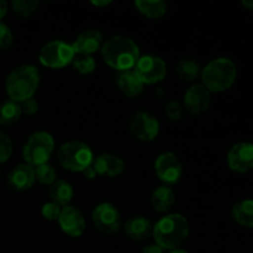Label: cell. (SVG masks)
Here are the masks:
<instances>
[{
    "instance_id": "obj_14",
    "label": "cell",
    "mask_w": 253,
    "mask_h": 253,
    "mask_svg": "<svg viewBox=\"0 0 253 253\" xmlns=\"http://www.w3.org/2000/svg\"><path fill=\"white\" fill-rule=\"evenodd\" d=\"M62 231L71 237H79L85 230V220L76 207L63 208L58 217Z\"/></svg>"
},
{
    "instance_id": "obj_26",
    "label": "cell",
    "mask_w": 253,
    "mask_h": 253,
    "mask_svg": "<svg viewBox=\"0 0 253 253\" xmlns=\"http://www.w3.org/2000/svg\"><path fill=\"white\" fill-rule=\"evenodd\" d=\"M35 175H36L37 182L44 185H52L57 180L56 169L48 163L35 167Z\"/></svg>"
},
{
    "instance_id": "obj_36",
    "label": "cell",
    "mask_w": 253,
    "mask_h": 253,
    "mask_svg": "<svg viewBox=\"0 0 253 253\" xmlns=\"http://www.w3.org/2000/svg\"><path fill=\"white\" fill-rule=\"evenodd\" d=\"M7 12V4L4 0H0V20L6 15Z\"/></svg>"
},
{
    "instance_id": "obj_37",
    "label": "cell",
    "mask_w": 253,
    "mask_h": 253,
    "mask_svg": "<svg viewBox=\"0 0 253 253\" xmlns=\"http://www.w3.org/2000/svg\"><path fill=\"white\" fill-rule=\"evenodd\" d=\"M91 4L95 5V6H106V5L111 4V0H101V1H99V0H93L91 1Z\"/></svg>"
},
{
    "instance_id": "obj_5",
    "label": "cell",
    "mask_w": 253,
    "mask_h": 253,
    "mask_svg": "<svg viewBox=\"0 0 253 253\" xmlns=\"http://www.w3.org/2000/svg\"><path fill=\"white\" fill-rule=\"evenodd\" d=\"M57 157L62 167L71 172H83L94 160L91 148L81 141L63 143L59 147Z\"/></svg>"
},
{
    "instance_id": "obj_20",
    "label": "cell",
    "mask_w": 253,
    "mask_h": 253,
    "mask_svg": "<svg viewBox=\"0 0 253 253\" xmlns=\"http://www.w3.org/2000/svg\"><path fill=\"white\" fill-rule=\"evenodd\" d=\"M73 188L66 180H56L49 188V198L58 207H68L73 199Z\"/></svg>"
},
{
    "instance_id": "obj_3",
    "label": "cell",
    "mask_w": 253,
    "mask_h": 253,
    "mask_svg": "<svg viewBox=\"0 0 253 253\" xmlns=\"http://www.w3.org/2000/svg\"><path fill=\"white\" fill-rule=\"evenodd\" d=\"M39 84V69L31 64H24L10 72L5 81V90L10 100L22 103L34 96Z\"/></svg>"
},
{
    "instance_id": "obj_12",
    "label": "cell",
    "mask_w": 253,
    "mask_h": 253,
    "mask_svg": "<svg viewBox=\"0 0 253 253\" xmlns=\"http://www.w3.org/2000/svg\"><path fill=\"white\" fill-rule=\"evenodd\" d=\"M229 168L237 173H246L253 168V145L250 142L236 143L227 155Z\"/></svg>"
},
{
    "instance_id": "obj_15",
    "label": "cell",
    "mask_w": 253,
    "mask_h": 253,
    "mask_svg": "<svg viewBox=\"0 0 253 253\" xmlns=\"http://www.w3.org/2000/svg\"><path fill=\"white\" fill-rule=\"evenodd\" d=\"M36 182L35 168L27 163L16 166L7 175V184L15 192L29 190Z\"/></svg>"
},
{
    "instance_id": "obj_10",
    "label": "cell",
    "mask_w": 253,
    "mask_h": 253,
    "mask_svg": "<svg viewBox=\"0 0 253 253\" xmlns=\"http://www.w3.org/2000/svg\"><path fill=\"white\" fill-rule=\"evenodd\" d=\"M132 135L143 142L153 141L160 132V123L152 114L147 111H138L130 121Z\"/></svg>"
},
{
    "instance_id": "obj_4",
    "label": "cell",
    "mask_w": 253,
    "mask_h": 253,
    "mask_svg": "<svg viewBox=\"0 0 253 253\" xmlns=\"http://www.w3.org/2000/svg\"><path fill=\"white\" fill-rule=\"evenodd\" d=\"M237 76V69L230 58L220 57L212 59L202 72L203 85L211 93L225 91L234 84Z\"/></svg>"
},
{
    "instance_id": "obj_7",
    "label": "cell",
    "mask_w": 253,
    "mask_h": 253,
    "mask_svg": "<svg viewBox=\"0 0 253 253\" xmlns=\"http://www.w3.org/2000/svg\"><path fill=\"white\" fill-rule=\"evenodd\" d=\"M74 57L76 52L72 44L62 40H54L44 44L39 54V59L42 66L52 69L63 68L73 61Z\"/></svg>"
},
{
    "instance_id": "obj_16",
    "label": "cell",
    "mask_w": 253,
    "mask_h": 253,
    "mask_svg": "<svg viewBox=\"0 0 253 253\" xmlns=\"http://www.w3.org/2000/svg\"><path fill=\"white\" fill-rule=\"evenodd\" d=\"M91 166L95 169L96 174L109 178L121 174L125 168L124 161L118 156L110 155V153H104L95 157L91 162Z\"/></svg>"
},
{
    "instance_id": "obj_6",
    "label": "cell",
    "mask_w": 253,
    "mask_h": 253,
    "mask_svg": "<svg viewBox=\"0 0 253 253\" xmlns=\"http://www.w3.org/2000/svg\"><path fill=\"white\" fill-rule=\"evenodd\" d=\"M54 150V140L48 132L39 131L32 133L22 148V157L27 165L37 167L47 163Z\"/></svg>"
},
{
    "instance_id": "obj_22",
    "label": "cell",
    "mask_w": 253,
    "mask_h": 253,
    "mask_svg": "<svg viewBox=\"0 0 253 253\" xmlns=\"http://www.w3.org/2000/svg\"><path fill=\"white\" fill-rule=\"evenodd\" d=\"M151 202H152V207L156 211L166 212L174 204L175 195L170 188L160 187L153 192Z\"/></svg>"
},
{
    "instance_id": "obj_19",
    "label": "cell",
    "mask_w": 253,
    "mask_h": 253,
    "mask_svg": "<svg viewBox=\"0 0 253 253\" xmlns=\"http://www.w3.org/2000/svg\"><path fill=\"white\" fill-rule=\"evenodd\" d=\"M125 232L130 239L135 240V241H145L152 235L153 226L150 220L146 219V217H131L126 222Z\"/></svg>"
},
{
    "instance_id": "obj_33",
    "label": "cell",
    "mask_w": 253,
    "mask_h": 253,
    "mask_svg": "<svg viewBox=\"0 0 253 253\" xmlns=\"http://www.w3.org/2000/svg\"><path fill=\"white\" fill-rule=\"evenodd\" d=\"M20 108H21V113H24L25 115H34L39 110V104L35 99L31 98L20 103Z\"/></svg>"
},
{
    "instance_id": "obj_39",
    "label": "cell",
    "mask_w": 253,
    "mask_h": 253,
    "mask_svg": "<svg viewBox=\"0 0 253 253\" xmlns=\"http://www.w3.org/2000/svg\"><path fill=\"white\" fill-rule=\"evenodd\" d=\"M169 253H188V252H187V251H184V250L177 249V250H173V251H170Z\"/></svg>"
},
{
    "instance_id": "obj_21",
    "label": "cell",
    "mask_w": 253,
    "mask_h": 253,
    "mask_svg": "<svg viewBox=\"0 0 253 253\" xmlns=\"http://www.w3.org/2000/svg\"><path fill=\"white\" fill-rule=\"evenodd\" d=\"M135 6L148 19H161L167 11V2L163 0H136Z\"/></svg>"
},
{
    "instance_id": "obj_11",
    "label": "cell",
    "mask_w": 253,
    "mask_h": 253,
    "mask_svg": "<svg viewBox=\"0 0 253 253\" xmlns=\"http://www.w3.org/2000/svg\"><path fill=\"white\" fill-rule=\"evenodd\" d=\"M155 169L157 177L166 184H175L183 173L182 163L172 152H166L158 156L155 162Z\"/></svg>"
},
{
    "instance_id": "obj_40",
    "label": "cell",
    "mask_w": 253,
    "mask_h": 253,
    "mask_svg": "<svg viewBox=\"0 0 253 253\" xmlns=\"http://www.w3.org/2000/svg\"><path fill=\"white\" fill-rule=\"evenodd\" d=\"M252 145H253V143H252Z\"/></svg>"
},
{
    "instance_id": "obj_8",
    "label": "cell",
    "mask_w": 253,
    "mask_h": 253,
    "mask_svg": "<svg viewBox=\"0 0 253 253\" xmlns=\"http://www.w3.org/2000/svg\"><path fill=\"white\" fill-rule=\"evenodd\" d=\"M133 71L143 84H156L165 79L167 66L161 57L155 54H146L140 57Z\"/></svg>"
},
{
    "instance_id": "obj_9",
    "label": "cell",
    "mask_w": 253,
    "mask_h": 253,
    "mask_svg": "<svg viewBox=\"0 0 253 253\" xmlns=\"http://www.w3.org/2000/svg\"><path fill=\"white\" fill-rule=\"evenodd\" d=\"M91 217L96 229L106 235L116 234L121 227L120 212L113 204L109 203L99 204L94 209Z\"/></svg>"
},
{
    "instance_id": "obj_18",
    "label": "cell",
    "mask_w": 253,
    "mask_h": 253,
    "mask_svg": "<svg viewBox=\"0 0 253 253\" xmlns=\"http://www.w3.org/2000/svg\"><path fill=\"white\" fill-rule=\"evenodd\" d=\"M116 83L120 90L128 98H136L142 93L143 83L140 81L135 71L128 69V71L119 72Z\"/></svg>"
},
{
    "instance_id": "obj_34",
    "label": "cell",
    "mask_w": 253,
    "mask_h": 253,
    "mask_svg": "<svg viewBox=\"0 0 253 253\" xmlns=\"http://www.w3.org/2000/svg\"><path fill=\"white\" fill-rule=\"evenodd\" d=\"M141 253H165V250L161 249L158 245H148V246L143 247Z\"/></svg>"
},
{
    "instance_id": "obj_2",
    "label": "cell",
    "mask_w": 253,
    "mask_h": 253,
    "mask_svg": "<svg viewBox=\"0 0 253 253\" xmlns=\"http://www.w3.org/2000/svg\"><path fill=\"white\" fill-rule=\"evenodd\" d=\"M153 239L156 245L163 250H177L189 235L188 220L180 214L166 215L153 226Z\"/></svg>"
},
{
    "instance_id": "obj_31",
    "label": "cell",
    "mask_w": 253,
    "mask_h": 253,
    "mask_svg": "<svg viewBox=\"0 0 253 253\" xmlns=\"http://www.w3.org/2000/svg\"><path fill=\"white\" fill-rule=\"evenodd\" d=\"M12 43V34L9 26L0 22V49H7Z\"/></svg>"
},
{
    "instance_id": "obj_13",
    "label": "cell",
    "mask_w": 253,
    "mask_h": 253,
    "mask_svg": "<svg viewBox=\"0 0 253 253\" xmlns=\"http://www.w3.org/2000/svg\"><path fill=\"white\" fill-rule=\"evenodd\" d=\"M211 103V93L203 84H194L184 94V104L187 110L193 115H200L209 109Z\"/></svg>"
},
{
    "instance_id": "obj_28",
    "label": "cell",
    "mask_w": 253,
    "mask_h": 253,
    "mask_svg": "<svg viewBox=\"0 0 253 253\" xmlns=\"http://www.w3.org/2000/svg\"><path fill=\"white\" fill-rule=\"evenodd\" d=\"M74 69L81 74H90L95 69V61L91 56H76L72 61Z\"/></svg>"
},
{
    "instance_id": "obj_25",
    "label": "cell",
    "mask_w": 253,
    "mask_h": 253,
    "mask_svg": "<svg viewBox=\"0 0 253 253\" xmlns=\"http://www.w3.org/2000/svg\"><path fill=\"white\" fill-rule=\"evenodd\" d=\"M199 64L193 61V59H182L177 66V73L183 81H194L199 76Z\"/></svg>"
},
{
    "instance_id": "obj_29",
    "label": "cell",
    "mask_w": 253,
    "mask_h": 253,
    "mask_svg": "<svg viewBox=\"0 0 253 253\" xmlns=\"http://www.w3.org/2000/svg\"><path fill=\"white\" fill-rule=\"evenodd\" d=\"M12 155L11 138L5 132L0 131V165L9 161Z\"/></svg>"
},
{
    "instance_id": "obj_32",
    "label": "cell",
    "mask_w": 253,
    "mask_h": 253,
    "mask_svg": "<svg viewBox=\"0 0 253 253\" xmlns=\"http://www.w3.org/2000/svg\"><path fill=\"white\" fill-rule=\"evenodd\" d=\"M59 214H61V208L54 203H47L42 207V215H43L44 219L51 220V221L58 220Z\"/></svg>"
},
{
    "instance_id": "obj_1",
    "label": "cell",
    "mask_w": 253,
    "mask_h": 253,
    "mask_svg": "<svg viewBox=\"0 0 253 253\" xmlns=\"http://www.w3.org/2000/svg\"><path fill=\"white\" fill-rule=\"evenodd\" d=\"M104 62L119 72L128 71L140 59V49L136 42L126 36H114L101 48Z\"/></svg>"
},
{
    "instance_id": "obj_24",
    "label": "cell",
    "mask_w": 253,
    "mask_h": 253,
    "mask_svg": "<svg viewBox=\"0 0 253 253\" xmlns=\"http://www.w3.org/2000/svg\"><path fill=\"white\" fill-rule=\"evenodd\" d=\"M21 108L20 104L12 100L0 101V125L9 126L19 121L21 116Z\"/></svg>"
},
{
    "instance_id": "obj_23",
    "label": "cell",
    "mask_w": 253,
    "mask_h": 253,
    "mask_svg": "<svg viewBox=\"0 0 253 253\" xmlns=\"http://www.w3.org/2000/svg\"><path fill=\"white\" fill-rule=\"evenodd\" d=\"M232 216L241 226L253 227V200L239 202L232 208Z\"/></svg>"
},
{
    "instance_id": "obj_38",
    "label": "cell",
    "mask_w": 253,
    "mask_h": 253,
    "mask_svg": "<svg viewBox=\"0 0 253 253\" xmlns=\"http://www.w3.org/2000/svg\"><path fill=\"white\" fill-rule=\"evenodd\" d=\"M241 4L244 5L247 10H252L253 11V0H242Z\"/></svg>"
},
{
    "instance_id": "obj_30",
    "label": "cell",
    "mask_w": 253,
    "mask_h": 253,
    "mask_svg": "<svg viewBox=\"0 0 253 253\" xmlns=\"http://www.w3.org/2000/svg\"><path fill=\"white\" fill-rule=\"evenodd\" d=\"M166 115L172 121H179L183 118V108L178 101H170L166 106Z\"/></svg>"
},
{
    "instance_id": "obj_35",
    "label": "cell",
    "mask_w": 253,
    "mask_h": 253,
    "mask_svg": "<svg viewBox=\"0 0 253 253\" xmlns=\"http://www.w3.org/2000/svg\"><path fill=\"white\" fill-rule=\"evenodd\" d=\"M83 174H84V177L86 178V179H94V178L96 177V172H95V169H94V167L93 166H88V167L85 168V169L83 170Z\"/></svg>"
},
{
    "instance_id": "obj_17",
    "label": "cell",
    "mask_w": 253,
    "mask_h": 253,
    "mask_svg": "<svg viewBox=\"0 0 253 253\" xmlns=\"http://www.w3.org/2000/svg\"><path fill=\"white\" fill-rule=\"evenodd\" d=\"M103 42V35L99 30H85L82 32L76 41L72 43L76 54L81 56H90L98 51Z\"/></svg>"
},
{
    "instance_id": "obj_27",
    "label": "cell",
    "mask_w": 253,
    "mask_h": 253,
    "mask_svg": "<svg viewBox=\"0 0 253 253\" xmlns=\"http://www.w3.org/2000/svg\"><path fill=\"white\" fill-rule=\"evenodd\" d=\"M11 6L17 16L26 19L36 11L39 1H36V0H14L11 2Z\"/></svg>"
}]
</instances>
